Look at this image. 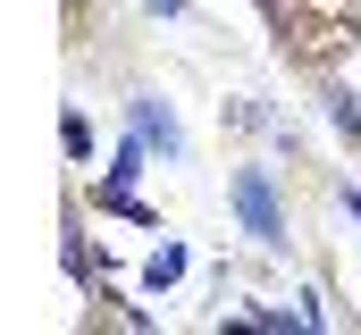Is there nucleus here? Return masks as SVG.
Here are the masks:
<instances>
[{"label":"nucleus","instance_id":"obj_2","mask_svg":"<svg viewBox=\"0 0 361 335\" xmlns=\"http://www.w3.org/2000/svg\"><path fill=\"white\" fill-rule=\"evenodd\" d=\"M135 134H143V143H160V151H177V126H169V109H160V101H143V109H135Z\"/></svg>","mask_w":361,"mask_h":335},{"label":"nucleus","instance_id":"obj_1","mask_svg":"<svg viewBox=\"0 0 361 335\" xmlns=\"http://www.w3.org/2000/svg\"><path fill=\"white\" fill-rule=\"evenodd\" d=\"M235 210H244V227L261 235V244H277L286 227H277V193H269V176H235Z\"/></svg>","mask_w":361,"mask_h":335},{"label":"nucleus","instance_id":"obj_4","mask_svg":"<svg viewBox=\"0 0 361 335\" xmlns=\"http://www.w3.org/2000/svg\"><path fill=\"white\" fill-rule=\"evenodd\" d=\"M160 8H177V0H160Z\"/></svg>","mask_w":361,"mask_h":335},{"label":"nucleus","instance_id":"obj_3","mask_svg":"<svg viewBox=\"0 0 361 335\" xmlns=\"http://www.w3.org/2000/svg\"><path fill=\"white\" fill-rule=\"evenodd\" d=\"M177 277H185V251H177V244H169L152 268H143V285H152V293H160V285H177Z\"/></svg>","mask_w":361,"mask_h":335}]
</instances>
